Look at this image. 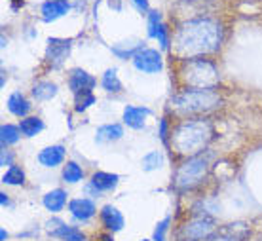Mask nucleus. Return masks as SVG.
Listing matches in <instances>:
<instances>
[{
	"instance_id": "obj_1",
	"label": "nucleus",
	"mask_w": 262,
	"mask_h": 241,
	"mask_svg": "<svg viewBox=\"0 0 262 241\" xmlns=\"http://www.w3.org/2000/svg\"><path fill=\"white\" fill-rule=\"evenodd\" d=\"M224 29L213 17H194L177 27L173 34V52L181 59L205 57L223 46Z\"/></svg>"
},
{
	"instance_id": "obj_2",
	"label": "nucleus",
	"mask_w": 262,
	"mask_h": 241,
	"mask_svg": "<svg viewBox=\"0 0 262 241\" xmlns=\"http://www.w3.org/2000/svg\"><path fill=\"white\" fill-rule=\"evenodd\" d=\"M213 137V127L203 118H184L173 125L169 139L171 152L175 150L181 156H198Z\"/></svg>"
},
{
	"instance_id": "obj_3",
	"label": "nucleus",
	"mask_w": 262,
	"mask_h": 241,
	"mask_svg": "<svg viewBox=\"0 0 262 241\" xmlns=\"http://www.w3.org/2000/svg\"><path fill=\"white\" fill-rule=\"evenodd\" d=\"M179 80L183 90H213L219 85L221 72L215 61L207 57L183 59L179 67Z\"/></svg>"
},
{
	"instance_id": "obj_4",
	"label": "nucleus",
	"mask_w": 262,
	"mask_h": 241,
	"mask_svg": "<svg viewBox=\"0 0 262 241\" xmlns=\"http://www.w3.org/2000/svg\"><path fill=\"white\" fill-rule=\"evenodd\" d=\"M223 97L216 87L213 90H181L169 99L173 112L179 116H198L219 108Z\"/></svg>"
},
{
	"instance_id": "obj_5",
	"label": "nucleus",
	"mask_w": 262,
	"mask_h": 241,
	"mask_svg": "<svg viewBox=\"0 0 262 241\" xmlns=\"http://www.w3.org/2000/svg\"><path fill=\"white\" fill-rule=\"evenodd\" d=\"M207 171H209V160H207V156L198 154V156L188 158L175 171V175H173V188L179 190V192H186V190L196 188V186H200L205 181Z\"/></svg>"
},
{
	"instance_id": "obj_6",
	"label": "nucleus",
	"mask_w": 262,
	"mask_h": 241,
	"mask_svg": "<svg viewBox=\"0 0 262 241\" xmlns=\"http://www.w3.org/2000/svg\"><path fill=\"white\" fill-rule=\"evenodd\" d=\"M216 230L215 218L209 215H194L177 232V241H205Z\"/></svg>"
},
{
	"instance_id": "obj_7",
	"label": "nucleus",
	"mask_w": 262,
	"mask_h": 241,
	"mask_svg": "<svg viewBox=\"0 0 262 241\" xmlns=\"http://www.w3.org/2000/svg\"><path fill=\"white\" fill-rule=\"evenodd\" d=\"M44 230L52 239L57 241H88V235L82 232V228L74 224H67L63 218H57V216L46 221Z\"/></svg>"
},
{
	"instance_id": "obj_8",
	"label": "nucleus",
	"mask_w": 262,
	"mask_h": 241,
	"mask_svg": "<svg viewBox=\"0 0 262 241\" xmlns=\"http://www.w3.org/2000/svg\"><path fill=\"white\" fill-rule=\"evenodd\" d=\"M67 211H69V215L74 222H78V224H88V222H92L95 216L99 215V209H97V203L95 200L92 198H74L69 202L67 205Z\"/></svg>"
},
{
	"instance_id": "obj_9",
	"label": "nucleus",
	"mask_w": 262,
	"mask_h": 241,
	"mask_svg": "<svg viewBox=\"0 0 262 241\" xmlns=\"http://www.w3.org/2000/svg\"><path fill=\"white\" fill-rule=\"evenodd\" d=\"M135 71L143 72V74H158V72L164 71V57L158 50L152 48H144L141 52L131 59Z\"/></svg>"
},
{
	"instance_id": "obj_10",
	"label": "nucleus",
	"mask_w": 262,
	"mask_h": 241,
	"mask_svg": "<svg viewBox=\"0 0 262 241\" xmlns=\"http://www.w3.org/2000/svg\"><path fill=\"white\" fill-rule=\"evenodd\" d=\"M72 50L71 38H50L46 46V61L52 69H59Z\"/></svg>"
},
{
	"instance_id": "obj_11",
	"label": "nucleus",
	"mask_w": 262,
	"mask_h": 241,
	"mask_svg": "<svg viewBox=\"0 0 262 241\" xmlns=\"http://www.w3.org/2000/svg\"><path fill=\"white\" fill-rule=\"evenodd\" d=\"M99 222H101V226L105 232H111V234H118L122 232L125 226V218L122 215V211H120L116 205H112V203H106L103 207L99 209Z\"/></svg>"
},
{
	"instance_id": "obj_12",
	"label": "nucleus",
	"mask_w": 262,
	"mask_h": 241,
	"mask_svg": "<svg viewBox=\"0 0 262 241\" xmlns=\"http://www.w3.org/2000/svg\"><path fill=\"white\" fill-rule=\"evenodd\" d=\"M67 84H69V90L74 95H78V93L84 92H93V87L97 85V78L88 71H84V69H71Z\"/></svg>"
},
{
	"instance_id": "obj_13",
	"label": "nucleus",
	"mask_w": 262,
	"mask_h": 241,
	"mask_svg": "<svg viewBox=\"0 0 262 241\" xmlns=\"http://www.w3.org/2000/svg\"><path fill=\"white\" fill-rule=\"evenodd\" d=\"M152 111L148 106H137V104H125L122 112V120L129 129L141 131L146 125V120L150 118Z\"/></svg>"
},
{
	"instance_id": "obj_14",
	"label": "nucleus",
	"mask_w": 262,
	"mask_h": 241,
	"mask_svg": "<svg viewBox=\"0 0 262 241\" xmlns=\"http://www.w3.org/2000/svg\"><path fill=\"white\" fill-rule=\"evenodd\" d=\"M67 158V148L63 144H50V146H44V148L38 152V163L46 169H53V167H59L61 163L65 162Z\"/></svg>"
},
{
	"instance_id": "obj_15",
	"label": "nucleus",
	"mask_w": 262,
	"mask_h": 241,
	"mask_svg": "<svg viewBox=\"0 0 262 241\" xmlns=\"http://www.w3.org/2000/svg\"><path fill=\"white\" fill-rule=\"evenodd\" d=\"M88 183L92 184L93 188H95V192L103 198V194H106V192H114V190L118 188L120 175H116V173H108V171H95V173L90 177Z\"/></svg>"
},
{
	"instance_id": "obj_16",
	"label": "nucleus",
	"mask_w": 262,
	"mask_h": 241,
	"mask_svg": "<svg viewBox=\"0 0 262 241\" xmlns=\"http://www.w3.org/2000/svg\"><path fill=\"white\" fill-rule=\"evenodd\" d=\"M69 192L65 188H53L42 195V207L52 215H59L61 211L69 205Z\"/></svg>"
},
{
	"instance_id": "obj_17",
	"label": "nucleus",
	"mask_w": 262,
	"mask_h": 241,
	"mask_svg": "<svg viewBox=\"0 0 262 241\" xmlns=\"http://www.w3.org/2000/svg\"><path fill=\"white\" fill-rule=\"evenodd\" d=\"M124 139V125L122 124H103L95 129V143L97 144H111Z\"/></svg>"
},
{
	"instance_id": "obj_18",
	"label": "nucleus",
	"mask_w": 262,
	"mask_h": 241,
	"mask_svg": "<svg viewBox=\"0 0 262 241\" xmlns=\"http://www.w3.org/2000/svg\"><path fill=\"white\" fill-rule=\"evenodd\" d=\"M6 108L12 116L27 118L29 112H31V108H33V104H31V101H29L21 92H13V93H10V97H8V101H6Z\"/></svg>"
},
{
	"instance_id": "obj_19",
	"label": "nucleus",
	"mask_w": 262,
	"mask_h": 241,
	"mask_svg": "<svg viewBox=\"0 0 262 241\" xmlns=\"http://www.w3.org/2000/svg\"><path fill=\"white\" fill-rule=\"evenodd\" d=\"M69 10H71V4L67 0H46L40 8V13H42V19L50 23L63 17Z\"/></svg>"
},
{
	"instance_id": "obj_20",
	"label": "nucleus",
	"mask_w": 262,
	"mask_h": 241,
	"mask_svg": "<svg viewBox=\"0 0 262 241\" xmlns=\"http://www.w3.org/2000/svg\"><path fill=\"white\" fill-rule=\"evenodd\" d=\"M59 92V87L55 82L52 80H38V82H34L33 87H31V95H33L34 101H38V103H46V101H52L55 95Z\"/></svg>"
},
{
	"instance_id": "obj_21",
	"label": "nucleus",
	"mask_w": 262,
	"mask_h": 241,
	"mask_svg": "<svg viewBox=\"0 0 262 241\" xmlns=\"http://www.w3.org/2000/svg\"><path fill=\"white\" fill-rule=\"evenodd\" d=\"M19 129H21V135L23 137H36L38 133L46 129V124H44V120L40 116H27V118H21L19 120Z\"/></svg>"
},
{
	"instance_id": "obj_22",
	"label": "nucleus",
	"mask_w": 262,
	"mask_h": 241,
	"mask_svg": "<svg viewBox=\"0 0 262 241\" xmlns=\"http://www.w3.org/2000/svg\"><path fill=\"white\" fill-rule=\"evenodd\" d=\"M84 167L80 165L78 162H74V160H69V162L63 165V171H61V179H63V183L67 184H78L84 181Z\"/></svg>"
},
{
	"instance_id": "obj_23",
	"label": "nucleus",
	"mask_w": 262,
	"mask_h": 241,
	"mask_svg": "<svg viewBox=\"0 0 262 241\" xmlns=\"http://www.w3.org/2000/svg\"><path fill=\"white\" fill-rule=\"evenodd\" d=\"M101 87L105 90L106 93H122L124 92V84L122 80L118 78V71L112 67V69H106L101 76Z\"/></svg>"
},
{
	"instance_id": "obj_24",
	"label": "nucleus",
	"mask_w": 262,
	"mask_h": 241,
	"mask_svg": "<svg viewBox=\"0 0 262 241\" xmlns=\"http://www.w3.org/2000/svg\"><path fill=\"white\" fill-rule=\"evenodd\" d=\"M19 139H21L19 125H15V124L0 125V146H2V148H10L12 144H17Z\"/></svg>"
},
{
	"instance_id": "obj_25",
	"label": "nucleus",
	"mask_w": 262,
	"mask_h": 241,
	"mask_svg": "<svg viewBox=\"0 0 262 241\" xmlns=\"http://www.w3.org/2000/svg\"><path fill=\"white\" fill-rule=\"evenodd\" d=\"M165 163V158L162 154V150H150V152H146L141 160V167H143L144 173H152V171H158L162 169Z\"/></svg>"
},
{
	"instance_id": "obj_26",
	"label": "nucleus",
	"mask_w": 262,
	"mask_h": 241,
	"mask_svg": "<svg viewBox=\"0 0 262 241\" xmlns=\"http://www.w3.org/2000/svg\"><path fill=\"white\" fill-rule=\"evenodd\" d=\"M25 181L27 175L21 165H12L2 173V184H6V186H23Z\"/></svg>"
},
{
	"instance_id": "obj_27",
	"label": "nucleus",
	"mask_w": 262,
	"mask_h": 241,
	"mask_svg": "<svg viewBox=\"0 0 262 241\" xmlns=\"http://www.w3.org/2000/svg\"><path fill=\"white\" fill-rule=\"evenodd\" d=\"M141 50H144V42H135V44H129L127 46V42L124 44H116V46H112V53L120 59H133L137 55Z\"/></svg>"
},
{
	"instance_id": "obj_28",
	"label": "nucleus",
	"mask_w": 262,
	"mask_h": 241,
	"mask_svg": "<svg viewBox=\"0 0 262 241\" xmlns=\"http://www.w3.org/2000/svg\"><path fill=\"white\" fill-rule=\"evenodd\" d=\"M97 103V97H95V93L93 92H84V93H78V95H74V112H85L90 106Z\"/></svg>"
},
{
	"instance_id": "obj_29",
	"label": "nucleus",
	"mask_w": 262,
	"mask_h": 241,
	"mask_svg": "<svg viewBox=\"0 0 262 241\" xmlns=\"http://www.w3.org/2000/svg\"><path fill=\"white\" fill-rule=\"evenodd\" d=\"M171 232V216H164L162 221L156 222V226L152 230V241H167V234Z\"/></svg>"
},
{
	"instance_id": "obj_30",
	"label": "nucleus",
	"mask_w": 262,
	"mask_h": 241,
	"mask_svg": "<svg viewBox=\"0 0 262 241\" xmlns=\"http://www.w3.org/2000/svg\"><path fill=\"white\" fill-rule=\"evenodd\" d=\"M171 129H173V124L169 122V118H167V116L160 118V122H158V137H160V141H162L167 148H169Z\"/></svg>"
},
{
	"instance_id": "obj_31",
	"label": "nucleus",
	"mask_w": 262,
	"mask_h": 241,
	"mask_svg": "<svg viewBox=\"0 0 262 241\" xmlns=\"http://www.w3.org/2000/svg\"><path fill=\"white\" fill-rule=\"evenodd\" d=\"M162 25V15L158 12H150L148 13V23H146V27H148V31H146V34H148V38H154L158 33V27Z\"/></svg>"
},
{
	"instance_id": "obj_32",
	"label": "nucleus",
	"mask_w": 262,
	"mask_h": 241,
	"mask_svg": "<svg viewBox=\"0 0 262 241\" xmlns=\"http://www.w3.org/2000/svg\"><path fill=\"white\" fill-rule=\"evenodd\" d=\"M0 165L2 167H12V165H15V154H13L10 148H2L0 150Z\"/></svg>"
},
{
	"instance_id": "obj_33",
	"label": "nucleus",
	"mask_w": 262,
	"mask_h": 241,
	"mask_svg": "<svg viewBox=\"0 0 262 241\" xmlns=\"http://www.w3.org/2000/svg\"><path fill=\"white\" fill-rule=\"evenodd\" d=\"M0 207L2 209H12L13 207L12 200H10V195H8L6 192H0Z\"/></svg>"
},
{
	"instance_id": "obj_34",
	"label": "nucleus",
	"mask_w": 262,
	"mask_h": 241,
	"mask_svg": "<svg viewBox=\"0 0 262 241\" xmlns=\"http://www.w3.org/2000/svg\"><path fill=\"white\" fill-rule=\"evenodd\" d=\"M93 241H114V234H111V232H101V234H95Z\"/></svg>"
},
{
	"instance_id": "obj_35",
	"label": "nucleus",
	"mask_w": 262,
	"mask_h": 241,
	"mask_svg": "<svg viewBox=\"0 0 262 241\" xmlns=\"http://www.w3.org/2000/svg\"><path fill=\"white\" fill-rule=\"evenodd\" d=\"M141 12H148V0H131Z\"/></svg>"
},
{
	"instance_id": "obj_36",
	"label": "nucleus",
	"mask_w": 262,
	"mask_h": 241,
	"mask_svg": "<svg viewBox=\"0 0 262 241\" xmlns=\"http://www.w3.org/2000/svg\"><path fill=\"white\" fill-rule=\"evenodd\" d=\"M205 241H236L234 237H228V235H221V237H209V239H205Z\"/></svg>"
},
{
	"instance_id": "obj_37",
	"label": "nucleus",
	"mask_w": 262,
	"mask_h": 241,
	"mask_svg": "<svg viewBox=\"0 0 262 241\" xmlns=\"http://www.w3.org/2000/svg\"><path fill=\"white\" fill-rule=\"evenodd\" d=\"M8 237H10V234H8L6 228H0V241H6Z\"/></svg>"
},
{
	"instance_id": "obj_38",
	"label": "nucleus",
	"mask_w": 262,
	"mask_h": 241,
	"mask_svg": "<svg viewBox=\"0 0 262 241\" xmlns=\"http://www.w3.org/2000/svg\"><path fill=\"white\" fill-rule=\"evenodd\" d=\"M139 241H152V239H139Z\"/></svg>"
}]
</instances>
